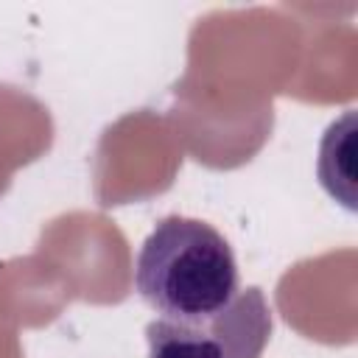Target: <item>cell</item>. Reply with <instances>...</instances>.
Here are the masks:
<instances>
[{
  "label": "cell",
  "instance_id": "1",
  "mask_svg": "<svg viewBox=\"0 0 358 358\" xmlns=\"http://www.w3.org/2000/svg\"><path fill=\"white\" fill-rule=\"evenodd\" d=\"M134 285L159 319L176 322L213 316L241 291L227 238L207 221L185 215H168L148 232L137 255Z\"/></svg>",
  "mask_w": 358,
  "mask_h": 358
},
{
  "label": "cell",
  "instance_id": "2",
  "mask_svg": "<svg viewBox=\"0 0 358 358\" xmlns=\"http://www.w3.org/2000/svg\"><path fill=\"white\" fill-rule=\"evenodd\" d=\"M271 336V308L257 285L241 288L221 310L193 322L154 319L148 358H260Z\"/></svg>",
  "mask_w": 358,
  "mask_h": 358
}]
</instances>
